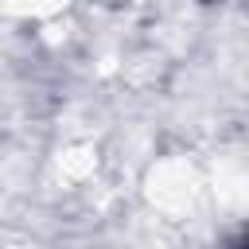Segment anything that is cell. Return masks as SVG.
<instances>
[{"instance_id": "1", "label": "cell", "mask_w": 249, "mask_h": 249, "mask_svg": "<svg viewBox=\"0 0 249 249\" xmlns=\"http://www.w3.org/2000/svg\"><path fill=\"white\" fill-rule=\"evenodd\" d=\"M233 249H245V245H241V241H237V245H233Z\"/></svg>"}]
</instances>
